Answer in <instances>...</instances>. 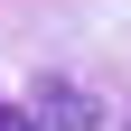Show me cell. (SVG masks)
Here are the masks:
<instances>
[{
  "mask_svg": "<svg viewBox=\"0 0 131 131\" xmlns=\"http://www.w3.org/2000/svg\"><path fill=\"white\" fill-rule=\"evenodd\" d=\"M47 122H56V131H84V122H94V103H84L75 84H47Z\"/></svg>",
  "mask_w": 131,
  "mask_h": 131,
  "instance_id": "6da1fadb",
  "label": "cell"
},
{
  "mask_svg": "<svg viewBox=\"0 0 131 131\" xmlns=\"http://www.w3.org/2000/svg\"><path fill=\"white\" fill-rule=\"evenodd\" d=\"M0 131H38V112H19V103H0Z\"/></svg>",
  "mask_w": 131,
  "mask_h": 131,
  "instance_id": "7a4b0ae2",
  "label": "cell"
}]
</instances>
